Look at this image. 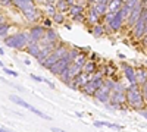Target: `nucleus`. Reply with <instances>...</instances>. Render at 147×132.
Listing matches in <instances>:
<instances>
[{"mask_svg": "<svg viewBox=\"0 0 147 132\" xmlns=\"http://www.w3.org/2000/svg\"><path fill=\"white\" fill-rule=\"evenodd\" d=\"M110 92H112V90H110L107 85H103L99 88V90H96L94 95L93 97L97 100V101H100V103H109V98H110Z\"/></svg>", "mask_w": 147, "mask_h": 132, "instance_id": "obj_6", "label": "nucleus"}, {"mask_svg": "<svg viewBox=\"0 0 147 132\" xmlns=\"http://www.w3.org/2000/svg\"><path fill=\"white\" fill-rule=\"evenodd\" d=\"M53 22L55 23H63L65 22V15H63V12H56V13L52 16Z\"/></svg>", "mask_w": 147, "mask_h": 132, "instance_id": "obj_27", "label": "nucleus"}, {"mask_svg": "<svg viewBox=\"0 0 147 132\" xmlns=\"http://www.w3.org/2000/svg\"><path fill=\"white\" fill-rule=\"evenodd\" d=\"M2 22H5V18H3L2 15H0V23H2Z\"/></svg>", "mask_w": 147, "mask_h": 132, "instance_id": "obj_44", "label": "nucleus"}, {"mask_svg": "<svg viewBox=\"0 0 147 132\" xmlns=\"http://www.w3.org/2000/svg\"><path fill=\"white\" fill-rule=\"evenodd\" d=\"M3 72H5V74H7V75H12V76H18V72L12 70V69H7V68H5V66H3Z\"/></svg>", "mask_w": 147, "mask_h": 132, "instance_id": "obj_33", "label": "nucleus"}, {"mask_svg": "<svg viewBox=\"0 0 147 132\" xmlns=\"http://www.w3.org/2000/svg\"><path fill=\"white\" fill-rule=\"evenodd\" d=\"M94 126H97V128H103V126H106V128H112V129H121V128H122L121 125L109 123V122H99V121H96V122H94Z\"/></svg>", "mask_w": 147, "mask_h": 132, "instance_id": "obj_23", "label": "nucleus"}, {"mask_svg": "<svg viewBox=\"0 0 147 132\" xmlns=\"http://www.w3.org/2000/svg\"><path fill=\"white\" fill-rule=\"evenodd\" d=\"M72 19L75 21V22H85L87 19H85L84 13H78V15H72Z\"/></svg>", "mask_w": 147, "mask_h": 132, "instance_id": "obj_30", "label": "nucleus"}, {"mask_svg": "<svg viewBox=\"0 0 147 132\" xmlns=\"http://www.w3.org/2000/svg\"><path fill=\"white\" fill-rule=\"evenodd\" d=\"M122 69H124V74L127 76V79L132 84V82H137V78H136V69L132 66H129L128 63H122Z\"/></svg>", "mask_w": 147, "mask_h": 132, "instance_id": "obj_11", "label": "nucleus"}, {"mask_svg": "<svg viewBox=\"0 0 147 132\" xmlns=\"http://www.w3.org/2000/svg\"><path fill=\"white\" fill-rule=\"evenodd\" d=\"M74 62H75L77 65H80V66L82 68V66H84V63L87 62V56H85V54H81V53H80V54H78V56H77L75 59H74Z\"/></svg>", "mask_w": 147, "mask_h": 132, "instance_id": "obj_29", "label": "nucleus"}, {"mask_svg": "<svg viewBox=\"0 0 147 132\" xmlns=\"http://www.w3.org/2000/svg\"><path fill=\"white\" fill-rule=\"evenodd\" d=\"M7 129H5V128H2V126H0V132H6Z\"/></svg>", "mask_w": 147, "mask_h": 132, "instance_id": "obj_45", "label": "nucleus"}, {"mask_svg": "<svg viewBox=\"0 0 147 132\" xmlns=\"http://www.w3.org/2000/svg\"><path fill=\"white\" fill-rule=\"evenodd\" d=\"M80 90H81L85 95H94V92H96V90H97V88L94 87V84H93V82H91V79H90L87 84H84V85H82Z\"/></svg>", "mask_w": 147, "mask_h": 132, "instance_id": "obj_17", "label": "nucleus"}, {"mask_svg": "<svg viewBox=\"0 0 147 132\" xmlns=\"http://www.w3.org/2000/svg\"><path fill=\"white\" fill-rule=\"evenodd\" d=\"M31 78L34 79V81H37V82H44L46 84V78H43V76H37V75H31Z\"/></svg>", "mask_w": 147, "mask_h": 132, "instance_id": "obj_37", "label": "nucleus"}, {"mask_svg": "<svg viewBox=\"0 0 147 132\" xmlns=\"http://www.w3.org/2000/svg\"><path fill=\"white\" fill-rule=\"evenodd\" d=\"M136 78H137V84H138V85H143L144 82H147V72L146 70L136 72Z\"/></svg>", "mask_w": 147, "mask_h": 132, "instance_id": "obj_21", "label": "nucleus"}, {"mask_svg": "<svg viewBox=\"0 0 147 132\" xmlns=\"http://www.w3.org/2000/svg\"><path fill=\"white\" fill-rule=\"evenodd\" d=\"M56 41H57V32L53 31L52 28H47L44 37L41 38L40 43H43V44H50V43H56Z\"/></svg>", "mask_w": 147, "mask_h": 132, "instance_id": "obj_10", "label": "nucleus"}, {"mask_svg": "<svg viewBox=\"0 0 147 132\" xmlns=\"http://www.w3.org/2000/svg\"><path fill=\"white\" fill-rule=\"evenodd\" d=\"M57 12V9L56 7H52V5H49V9H47V13H49V16H53L55 13Z\"/></svg>", "mask_w": 147, "mask_h": 132, "instance_id": "obj_36", "label": "nucleus"}, {"mask_svg": "<svg viewBox=\"0 0 147 132\" xmlns=\"http://www.w3.org/2000/svg\"><path fill=\"white\" fill-rule=\"evenodd\" d=\"M113 91H125V87L119 82H115V87H113Z\"/></svg>", "mask_w": 147, "mask_h": 132, "instance_id": "obj_35", "label": "nucleus"}, {"mask_svg": "<svg viewBox=\"0 0 147 132\" xmlns=\"http://www.w3.org/2000/svg\"><path fill=\"white\" fill-rule=\"evenodd\" d=\"M9 28H10V25L7 22H2V23H0V38H3L5 35L7 34Z\"/></svg>", "mask_w": 147, "mask_h": 132, "instance_id": "obj_28", "label": "nucleus"}, {"mask_svg": "<svg viewBox=\"0 0 147 132\" xmlns=\"http://www.w3.org/2000/svg\"><path fill=\"white\" fill-rule=\"evenodd\" d=\"M138 113H140V115H141V116H144V117H146V119H147V112H146V110H144V109H141V110H138Z\"/></svg>", "mask_w": 147, "mask_h": 132, "instance_id": "obj_41", "label": "nucleus"}, {"mask_svg": "<svg viewBox=\"0 0 147 132\" xmlns=\"http://www.w3.org/2000/svg\"><path fill=\"white\" fill-rule=\"evenodd\" d=\"M0 3L6 6V5H10V3H12V0H0Z\"/></svg>", "mask_w": 147, "mask_h": 132, "instance_id": "obj_40", "label": "nucleus"}, {"mask_svg": "<svg viewBox=\"0 0 147 132\" xmlns=\"http://www.w3.org/2000/svg\"><path fill=\"white\" fill-rule=\"evenodd\" d=\"M88 2H90L91 5H94V3H97V2H99V0H88Z\"/></svg>", "mask_w": 147, "mask_h": 132, "instance_id": "obj_43", "label": "nucleus"}, {"mask_svg": "<svg viewBox=\"0 0 147 132\" xmlns=\"http://www.w3.org/2000/svg\"><path fill=\"white\" fill-rule=\"evenodd\" d=\"M0 54H5V52H3V49L0 47Z\"/></svg>", "mask_w": 147, "mask_h": 132, "instance_id": "obj_46", "label": "nucleus"}, {"mask_svg": "<svg viewBox=\"0 0 147 132\" xmlns=\"http://www.w3.org/2000/svg\"><path fill=\"white\" fill-rule=\"evenodd\" d=\"M124 18H122V15H121V12L118 10V12H115V15H113V18L110 19L106 25H107V28H109V31L110 32H116V31H119L121 28H122V25H124Z\"/></svg>", "mask_w": 147, "mask_h": 132, "instance_id": "obj_5", "label": "nucleus"}, {"mask_svg": "<svg viewBox=\"0 0 147 132\" xmlns=\"http://www.w3.org/2000/svg\"><path fill=\"white\" fill-rule=\"evenodd\" d=\"M5 44L10 49H16V50H21L24 49L27 44H28V32H18V34H13L10 37H6L5 40Z\"/></svg>", "mask_w": 147, "mask_h": 132, "instance_id": "obj_2", "label": "nucleus"}, {"mask_svg": "<svg viewBox=\"0 0 147 132\" xmlns=\"http://www.w3.org/2000/svg\"><path fill=\"white\" fill-rule=\"evenodd\" d=\"M99 21H100L99 12L94 9V6H91V9L88 10V16H87V21L85 22H88L90 25H94V23H99Z\"/></svg>", "mask_w": 147, "mask_h": 132, "instance_id": "obj_14", "label": "nucleus"}, {"mask_svg": "<svg viewBox=\"0 0 147 132\" xmlns=\"http://www.w3.org/2000/svg\"><path fill=\"white\" fill-rule=\"evenodd\" d=\"M40 50H41L40 43H28V44H27V52H28L31 56H34V57H38Z\"/></svg>", "mask_w": 147, "mask_h": 132, "instance_id": "obj_16", "label": "nucleus"}, {"mask_svg": "<svg viewBox=\"0 0 147 132\" xmlns=\"http://www.w3.org/2000/svg\"><path fill=\"white\" fill-rule=\"evenodd\" d=\"M46 34V28L41 25H34L28 32V43H40Z\"/></svg>", "mask_w": 147, "mask_h": 132, "instance_id": "obj_3", "label": "nucleus"}, {"mask_svg": "<svg viewBox=\"0 0 147 132\" xmlns=\"http://www.w3.org/2000/svg\"><path fill=\"white\" fill-rule=\"evenodd\" d=\"M124 5V0H110L107 5V12H118Z\"/></svg>", "mask_w": 147, "mask_h": 132, "instance_id": "obj_19", "label": "nucleus"}, {"mask_svg": "<svg viewBox=\"0 0 147 132\" xmlns=\"http://www.w3.org/2000/svg\"><path fill=\"white\" fill-rule=\"evenodd\" d=\"M66 2H68L69 5H75V0H66Z\"/></svg>", "mask_w": 147, "mask_h": 132, "instance_id": "obj_42", "label": "nucleus"}, {"mask_svg": "<svg viewBox=\"0 0 147 132\" xmlns=\"http://www.w3.org/2000/svg\"><path fill=\"white\" fill-rule=\"evenodd\" d=\"M105 70H106V72H105V74H106L107 76H112V75L115 74V69H113V68H110V66H107V68H106Z\"/></svg>", "mask_w": 147, "mask_h": 132, "instance_id": "obj_38", "label": "nucleus"}, {"mask_svg": "<svg viewBox=\"0 0 147 132\" xmlns=\"http://www.w3.org/2000/svg\"><path fill=\"white\" fill-rule=\"evenodd\" d=\"M69 3L66 2V0H57L56 2V9L59 10V12H65L66 9H69Z\"/></svg>", "mask_w": 147, "mask_h": 132, "instance_id": "obj_26", "label": "nucleus"}, {"mask_svg": "<svg viewBox=\"0 0 147 132\" xmlns=\"http://www.w3.org/2000/svg\"><path fill=\"white\" fill-rule=\"evenodd\" d=\"M44 25H46L47 28H50V27H52V21H50V19H46V21H44Z\"/></svg>", "mask_w": 147, "mask_h": 132, "instance_id": "obj_39", "label": "nucleus"}, {"mask_svg": "<svg viewBox=\"0 0 147 132\" xmlns=\"http://www.w3.org/2000/svg\"><path fill=\"white\" fill-rule=\"evenodd\" d=\"M125 97H127V104L131 109L136 110L144 109V97L137 82H132L129 87L125 88Z\"/></svg>", "mask_w": 147, "mask_h": 132, "instance_id": "obj_1", "label": "nucleus"}, {"mask_svg": "<svg viewBox=\"0 0 147 132\" xmlns=\"http://www.w3.org/2000/svg\"><path fill=\"white\" fill-rule=\"evenodd\" d=\"M0 66H2V68H3V62H2V60H0Z\"/></svg>", "mask_w": 147, "mask_h": 132, "instance_id": "obj_47", "label": "nucleus"}, {"mask_svg": "<svg viewBox=\"0 0 147 132\" xmlns=\"http://www.w3.org/2000/svg\"><path fill=\"white\" fill-rule=\"evenodd\" d=\"M30 112H32V113H35L37 116H40L41 119H46V121H52V117L49 116V115H46V113H43L41 110H38V109H35V107H32V106H30V109H28Z\"/></svg>", "mask_w": 147, "mask_h": 132, "instance_id": "obj_25", "label": "nucleus"}, {"mask_svg": "<svg viewBox=\"0 0 147 132\" xmlns=\"http://www.w3.org/2000/svg\"><path fill=\"white\" fill-rule=\"evenodd\" d=\"M138 2H140V0H125V2H124V5H125V6H128L129 9H132V7L136 6Z\"/></svg>", "mask_w": 147, "mask_h": 132, "instance_id": "obj_32", "label": "nucleus"}, {"mask_svg": "<svg viewBox=\"0 0 147 132\" xmlns=\"http://www.w3.org/2000/svg\"><path fill=\"white\" fill-rule=\"evenodd\" d=\"M96 68L97 66H96V63L93 60H87V62L84 63V66H82V70L87 72V74H90V75H93L94 72H96Z\"/></svg>", "mask_w": 147, "mask_h": 132, "instance_id": "obj_20", "label": "nucleus"}, {"mask_svg": "<svg viewBox=\"0 0 147 132\" xmlns=\"http://www.w3.org/2000/svg\"><path fill=\"white\" fill-rule=\"evenodd\" d=\"M141 92H143V97H144V100L147 101V82H144L143 85H141Z\"/></svg>", "mask_w": 147, "mask_h": 132, "instance_id": "obj_34", "label": "nucleus"}, {"mask_svg": "<svg viewBox=\"0 0 147 132\" xmlns=\"http://www.w3.org/2000/svg\"><path fill=\"white\" fill-rule=\"evenodd\" d=\"M109 2H110V0H99L97 3L93 5L94 9L99 12V15H100V16H105V13L107 12V5H109Z\"/></svg>", "mask_w": 147, "mask_h": 132, "instance_id": "obj_15", "label": "nucleus"}, {"mask_svg": "<svg viewBox=\"0 0 147 132\" xmlns=\"http://www.w3.org/2000/svg\"><path fill=\"white\" fill-rule=\"evenodd\" d=\"M144 25H146V18L144 15L141 13V16L138 18V21L136 22V25H134V37H136L137 40L143 38L144 37Z\"/></svg>", "mask_w": 147, "mask_h": 132, "instance_id": "obj_8", "label": "nucleus"}, {"mask_svg": "<svg viewBox=\"0 0 147 132\" xmlns=\"http://www.w3.org/2000/svg\"><path fill=\"white\" fill-rule=\"evenodd\" d=\"M22 13H24V16H25V19L30 21V22H35L37 19L40 18V12H38V9H37L35 6L25 9V10L22 12Z\"/></svg>", "mask_w": 147, "mask_h": 132, "instance_id": "obj_9", "label": "nucleus"}, {"mask_svg": "<svg viewBox=\"0 0 147 132\" xmlns=\"http://www.w3.org/2000/svg\"><path fill=\"white\" fill-rule=\"evenodd\" d=\"M12 3H13L21 12H24V10L28 9V7L35 6L34 5V0H12Z\"/></svg>", "mask_w": 147, "mask_h": 132, "instance_id": "obj_13", "label": "nucleus"}, {"mask_svg": "<svg viewBox=\"0 0 147 132\" xmlns=\"http://www.w3.org/2000/svg\"><path fill=\"white\" fill-rule=\"evenodd\" d=\"M93 35L96 38H99V37H102L103 35V32H105V28H103V25H100V23H94V27H93Z\"/></svg>", "mask_w": 147, "mask_h": 132, "instance_id": "obj_22", "label": "nucleus"}, {"mask_svg": "<svg viewBox=\"0 0 147 132\" xmlns=\"http://www.w3.org/2000/svg\"><path fill=\"white\" fill-rule=\"evenodd\" d=\"M78 54H80V52H78L77 49H71V50L68 52V56L71 57V60H72V62H74V59H75Z\"/></svg>", "mask_w": 147, "mask_h": 132, "instance_id": "obj_31", "label": "nucleus"}, {"mask_svg": "<svg viewBox=\"0 0 147 132\" xmlns=\"http://www.w3.org/2000/svg\"><path fill=\"white\" fill-rule=\"evenodd\" d=\"M57 60H59V56H57L55 52H52V53L49 54V56L44 59V60H43L40 65H41V66H44L46 69H50V66H52V65H55Z\"/></svg>", "mask_w": 147, "mask_h": 132, "instance_id": "obj_12", "label": "nucleus"}, {"mask_svg": "<svg viewBox=\"0 0 147 132\" xmlns=\"http://www.w3.org/2000/svg\"><path fill=\"white\" fill-rule=\"evenodd\" d=\"M9 100L10 101H13L15 104H18L19 107H24V109H30V103H27L25 100H22L21 97H19V95H9Z\"/></svg>", "mask_w": 147, "mask_h": 132, "instance_id": "obj_18", "label": "nucleus"}, {"mask_svg": "<svg viewBox=\"0 0 147 132\" xmlns=\"http://www.w3.org/2000/svg\"><path fill=\"white\" fill-rule=\"evenodd\" d=\"M71 62H72V60H71V57H69V56H65V57H62V59H59V60H57L55 65H52L49 70H50V74L59 76L60 74H62V70H63L65 68L69 66Z\"/></svg>", "mask_w": 147, "mask_h": 132, "instance_id": "obj_4", "label": "nucleus"}, {"mask_svg": "<svg viewBox=\"0 0 147 132\" xmlns=\"http://www.w3.org/2000/svg\"><path fill=\"white\" fill-rule=\"evenodd\" d=\"M38 2H43V0H38ZM44 2H46V0H44Z\"/></svg>", "mask_w": 147, "mask_h": 132, "instance_id": "obj_48", "label": "nucleus"}, {"mask_svg": "<svg viewBox=\"0 0 147 132\" xmlns=\"http://www.w3.org/2000/svg\"><path fill=\"white\" fill-rule=\"evenodd\" d=\"M69 13L71 15H78V13H84V7L81 5H71L69 6Z\"/></svg>", "mask_w": 147, "mask_h": 132, "instance_id": "obj_24", "label": "nucleus"}, {"mask_svg": "<svg viewBox=\"0 0 147 132\" xmlns=\"http://www.w3.org/2000/svg\"><path fill=\"white\" fill-rule=\"evenodd\" d=\"M141 13H143V6L140 5V2L134 6L132 9H131V12H129V16L127 18V21H128V27L129 28H132L134 25H136V22L138 21V18L141 16Z\"/></svg>", "mask_w": 147, "mask_h": 132, "instance_id": "obj_7", "label": "nucleus"}]
</instances>
